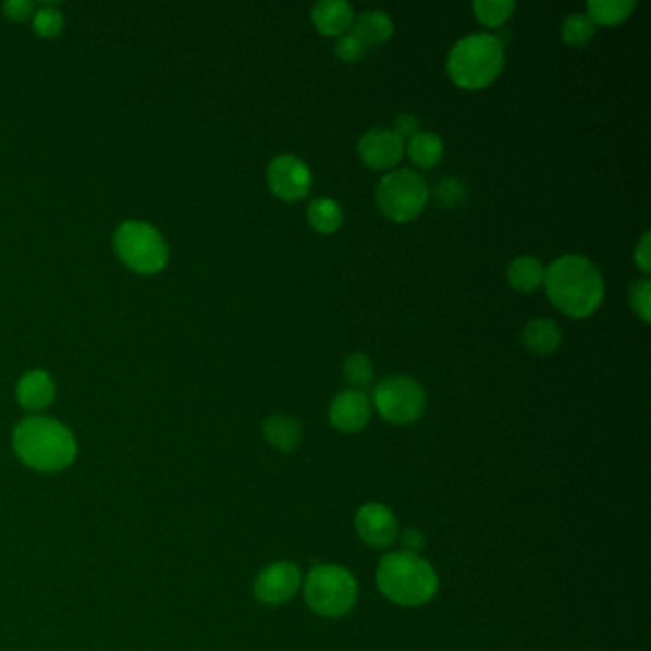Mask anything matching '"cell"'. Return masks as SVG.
Wrapping results in <instances>:
<instances>
[{
    "mask_svg": "<svg viewBox=\"0 0 651 651\" xmlns=\"http://www.w3.org/2000/svg\"><path fill=\"white\" fill-rule=\"evenodd\" d=\"M12 450L20 463L35 472L58 474L75 463L78 445L73 432L60 420L32 415L12 430Z\"/></svg>",
    "mask_w": 651,
    "mask_h": 651,
    "instance_id": "1",
    "label": "cell"
},
{
    "mask_svg": "<svg viewBox=\"0 0 651 651\" xmlns=\"http://www.w3.org/2000/svg\"><path fill=\"white\" fill-rule=\"evenodd\" d=\"M551 303L572 318H587L604 298V280L587 256L562 255L544 270Z\"/></svg>",
    "mask_w": 651,
    "mask_h": 651,
    "instance_id": "2",
    "label": "cell"
},
{
    "mask_svg": "<svg viewBox=\"0 0 651 651\" xmlns=\"http://www.w3.org/2000/svg\"><path fill=\"white\" fill-rule=\"evenodd\" d=\"M377 585L384 597L405 607L427 604L438 592L434 567L419 554L392 552L380 560Z\"/></svg>",
    "mask_w": 651,
    "mask_h": 651,
    "instance_id": "3",
    "label": "cell"
},
{
    "mask_svg": "<svg viewBox=\"0 0 651 651\" xmlns=\"http://www.w3.org/2000/svg\"><path fill=\"white\" fill-rule=\"evenodd\" d=\"M503 65V42L491 33L466 35L453 45L447 56V71L453 83L472 90L493 83Z\"/></svg>",
    "mask_w": 651,
    "mask_h": 651,
    "instance_id": "4",
    "label": "cell"
},
{
    "mask_svg": "<svg viewBox=\"0 0 651 651\" xmlns=\"http://www.w3.org/2000/svg\"><path fill=\"white\" fill-rule=\"evenodd\" d=\"M304 598L319 615L341 617L356 604L357 582L344 567H314L304 582Z\"/></svg>",
    "mask_w": 651,
    "mask_h": 651,
    "instance_id": "5",
    "label": "cell"
},
{
    "mask_svg": "<svg viewBox=\"0 0 651 651\" xmlns=\"http://www.w3.org/2000/svg\"><path fill=\"white\" fill-rule=\"evenodd\" d=\"M116 255L126 268L142 275L161 272L169 260V248L161 233L144 222H124L115 233Z\"/></svg>",
    "mask_w": 651,
    "mask_h": 651,
    "instance_id": "6",
    "label": "cell"
},
{
    "mask_svg": "<svg viewBox=\"0 0 651 651\" xmlns=\"http://www.w3.org/2000/svg\"><path fill=\"white\" fill-rule=\"evenodd\" d=\"M428 186L419 172L409 169L388 172L377 187V202L382 214L394 222H407L427 207Z\"/></svg>",
    "mask_w": 651,
    "mask_h": 651,
    "instance_id": "7",
    "label": "cell"
},
{
    "mask_svg": "<svg viewBox=\"0 0 651 651\" xmlns=\"http://www.w3.org/2000/svg\"><path fill=\"white\" fill-rule=\"evenodd\" d=\"M372 404L380 413V417L388 422L412 425L425 412L427 394L425 388L420 386L419 380L405 374H394L380 380L377 384L372 392Z\"/></svg>",
    "mask_w": 651,
    "mask_h": 651,
    "instance_id": "8",
    "label": "cell"
},
{
    "mask_svg": "<svg viewBox=\"0 0 651 651\" xmlns=\"http://www.w3.org/2000/svg\"><path fill=\"white\" fill-rule=\"evenodd\" d=\"M268 184L283 201H298L311 189V172L300 157L283 153L268 164Z\"/></svg>",
    "mask_w": 651,
    "mask_h": 651,
    "instance_id": "9",
    "label": "cell"
},
{
    "mask_svg": "<svg viewBox=\"0 0 651 651\" xmlns=\"http://www.w3.org/2000/svg\"><path fill=\"white\" fill-rule=\"evenodd\" d=\"M303 585V574L293 562H275L265 567L253 585L255 597L268 605L285 604Z\"/></svg>",
    "mask_w": 651,
    "mask_h": 651,
    "instance_id": "10",
    "label": "cell"
},
{
    "mask_svg": "<svg viewBox=\"0 0 651 651\" xmlns=\"http://www.w3.org/2000/svg\"><path fill=\"white\" fill-rule=\"evenodd\" d=\"M356 529L361 541L372 549H388L396 541L397 519L384 504L369 503L357 511Z\"/></svg>",
    "mask_w": 651,
    "mask_h": 651,
    "instance_id": "11",
    "label": "cell"
},
{
    "mask_svg": "<svg viewBox=\"0 0 651 651\" xmlns=\"http://www.w3.org/2000/svg\"><path fill=\"white\" fill-rule=\"evenodd\" d=\"M404 140L392 128H371L357 144V153L372 169H392L404 156Z\"/></svg>",
    "mask_w": 651,
    "mask_h": 651,
    "instance_id": "12",
    "label": "cell"
},
{
    "mask_svg": "<svg viewBox=\"0 0 651 651\" xmlns=\"http://www.w3.org/2000/svg\"><path fill=\"white\" fill-rule=\"evenodd\" d=\"M371 402L365 396V392L349 388L334 397L329 407V420L336 430L354 434L367 427V422L371 420Z\"/></svg>",
    "mask_w": 651,
    "mask_h": 651,
    "instance_id": "13",
    "label": "cell"
},
{
    "mask_svg": "<svg viewBox=\"0 0 651 651\" xmlns=\"http://www.w3.org/2000/svg\"><path fill=\"white\" fill-rule=\"evenodd\" d=\"M16 397L17 404L24 412H45L54 402V379L47 371H40V369L25 372L24 377L17 382Z\"/></svg>",
    "mask_w": 651,
    "mask_h": 651,
    "instance_id": "14",
    "label": "cell"
},
{
    "mask_svg": "<svg viewBox=\"0 0 651 651\" xmlns=\"http://www.w3.org/2000/svg\"><path fill=\"white\" fill-rule=\"evenodd\" d=\"M311 22L323 35H344L354 24V9L346 0H321L311 9Z\"/></svg>",
    "mask_w": 651,
    "mask_h": 651,
    "instance_id": "15",
    "label": "cell"
},
{
    "mask_svg": "<svg viewBox=\"0 0 651 651\" xmlns=\"http://www.w3.org/2000/svg\"><path fill=\"white\" fill-rule=\"evenodd\" d=\"M521 341L526 344V348L536 354H552L562 342V331L554 319L536 318L524 327Z\"/></svg>",
    "mask_w": 651,
    "mask_h": 651,
    "instance_id": "16",
    "label": "cell"
},
{
    "mask_svg": "<svg viewBox=\"0 0 651 651\" xmlns=\"http://www.w3.org/2000/svg\"><path fill=\"white\" fill-rule=\"evenodd\" d=\"M266 440L272 443L275 450L293 453L303 443V428L291 417L273 415L268 417L262 425Z\"/></svg>",
    "mask_w": 651,
    "mask_h": 651,
    "instance_id": "17",
    "label": "cell"
},
{
    "mask_svg": "<svg viewBox=\"0 0 651 651\" xmlns=\"http://www.w3.org/2000/svg\"><path fill=\"white\" fill-rule=\"evenodd\" d=\"M354 35L364 40L365 45H380L390 39L394 33L392 17L382 10H365L354 17Z\"/></svg>",
    "mask_w": 651,
    "mask_h": 651,
    "instance_id": "18",
    "label": "cell"
},
{
    "mask_svg": "<svg viewBox=\"0 0 651 651\" xmlns=\"http://www.w3.org/2000/svg\"><path fill=\"white\" fill-rule=\"evenodd\" d=\"M508 283L516 291L521 293H531L536 291L539 285H543L544 281V266L536 256H518L512 260L508 266Z\"/></svg>",
    "mask_w": 651,
    "mask_h": 651,
    "instance_id": "19",
    "label": "cell"
},
{
    "mask_svg": "<svg viewBox=\"0 0 651 651\" xmlns=\"http://www.w3.org/2000/svg\"><path fill=\"white\" fill-rule=\"evenodd\" d=\"M407 151L413 163L419 164L422 169H432L442 161L443 142L435 133H417L409 138Z\"/></svg>",
    "mask_w": 651,
    "mask_h": 651,
    "instance_id": "20",
    "label": "cell"
},
{
    "mask_svg": "<svg viewBox=\"0 0 651 651\" xmlns=\"http://www.w3.org/2000/svg\"><path fill=\"white\" fill-rule=\"evenodd\" d=\"M308 220L311 228L321 233H333L342 224V209L339 202L329 197H318L308 207Z\"/></svg>",
    "mask_w": 651,
    "mask_h": 651,
    "instance_id": "21",
    "label": "cell"
},
{
    "mask_svg": "<svg viewBox=\"0 0 651 651\" xmlns=\"http://www.w3.org/2000/svg\"><path fill=\"white\" fill-rule=\"evenodd\" d=\"M635 0H589L587 16L598 24H619L635 10Z\"/></svg>",
    "mask_w": 651,
    "mask_h": 651,
    "instance_id": "22",
    "label": "cell"
},
{
    "mask_svg": "<svg viewBox=\"0 0 651 651\" xmlns=\"http://www.w3.org/2000/svg\"><path fill=\"white\" fill-rule=\"evenodd\" d=\"M516 4L512 0H476L474 2V12L481 24L488 27L501 25L511 17Z\"/></svg>",
    "mask_w": 651,
    "mask_h": 651,
    "instance_id": "23",
    "label": "cell"
},
{
    "mask_svg": "<svg viewBox=\"0 0 651 651\" xmlns=\"http://www.w3.org/2000/svg\"><path fill=\"white\" fill-rule=\"evenodd\" d=\"M562 37L574 47H581L594 37V22L582 12H575L564 20Z\"/></svg>",
    "mask_w": 651,
    "mask_h": 651,
    "instance_id": "24",
    "label": "cell"
},
{
    "mask_svg": "<svg viewBox=\"0 0 651 651\" xmlns=\"http://www.w3.org/2000/svg\"><path fill=\"white\" fill-rule=\"evenodd\" d=\"M344 374L349 380V384L354 386V390H361L369 388L372 382V361L369 357L361 354V352H354L352 356L346 357L344 361Z\"/></svg>",
    "mask_w": 651,
    "mask_h": 651,
    "instance_id": "25",
    "label": "cell"
},
{
    "mask_svg": "<svg viewBox=\"0 0 651 651\" xmlns=\"http://www.w3.org/2000/svg\"><path fill=\"white\" fill-rule=\"evenodd\" d=\"M33 29L45 39H52L58 37L63 29V17L58 10L52 7H45L40 9L35 17H33Z\"/></svg>",
    "mask_w": 651,
    "mask_h": 651,
    "instance_id": "26",
    "label": "cell"
},
{
    "mask_svg": "<svg viewBox=\"0 0 651 651\" xmlns=\"http://www.w3.org/2000/svg\"><path fill=\"white\" fill-rule=\"evenodd\" d=\"M465 184L453 176H445L435 184V199L442 202L443 207H457L465 201Z\"/></svg>",
    "mask_w": 651,
    "mask_h": 651,
    "instance_id": "27",
    "label": "cell"
},
{
    "mask_svg": "<svg viewBox=\"0 0 651 651\" xmlns=\"http://www.w3.org/2000/svg\"><path fill=\"white\" fill-rule=\"evenodd\" d=\"M650 280H636L635 283L630 285V291H628V298H630V304H632V310H635L646 323L650 321Z\"/></svg>",
    "mask_w": 651,
    "mask_h": 651,
    "instance_id": "28",
    "label": "cell"
},
{
    "mask_svg": "<svg viewBox=\"0 0 651 651\" xmlns=\"http://www.w3.org/2000/svg\"><path fill=\"white\" fill-rule=\"evenodd\" d=\"M365 48H367V45H365L364 40L349 32L341 35V39L336 42L334 50H336V56L341 58L342 62L352 63L364 58Z\"/></svg>",
    "mask_w": 651,
    "mask_h": 651,
    "instance_id": "29",
    "label": "cell"
},
{
    "mask_svg": "<svg viewBox=\"0 0 651 651\" xmlns=\"http://www.w3.org/2000/svg\"><path fill=\"white\" fill-rule=\"evenodd\" d=\"M392 131H394L402 140H404V138H413L415 134L419 133V119L412 115V113H404V115L397 116Z\"/></svg>",
    "mask_w": 651,
    "mask_h": 651,
    "instance_id": "30",
    "label": "cell"
},
{
    "mask_svg": "<svg viewBox=\"0 0 651 651\" xmlns=\"http://www.w3.org/2000/svg\"><path fill=\"white\" fill-rule=\"evenodd\" d=\"M4 14L14 20V22H25L27 17L32 16L33 4L29 0H10L4 7Z\"/></svg>",
    "mask_w": 651,
    "mask_h": 651,
    "instance_id": "31",
    "label": "cell"
},
{
    "mask_svg": "<svg viewBox=\"0 0 651 651\" xmlns=\"http://www.w3.org/2000/svg\"><path fill=\"white\" fill-rule=\"evenodd\" d=\"M635 262L643 273H650V233H643L642 241L638 243V247L635 250Z\"/></svg>",
    "mask_w": 651,
    "mask_h": 651,
    "instance_id": "32",
    "label": "cell"
},
{
    "mask_svg": "<svg viewBox=\"0 0 651 651\" xmlns=\"http://www.w3.org/2000/svg\"><path fill=\"white\" fill-rule=\"evenodd\" d=\"M425 536L420 533L419 529H407L405 531L404 537H402V543H404V552H412V554H417L420 549H425Z\"/></svg>",
    "mask_w": 651,
    "mask_h": 651,
    "instance_id": "33",
    "label": "cell"
}]
</instances>
